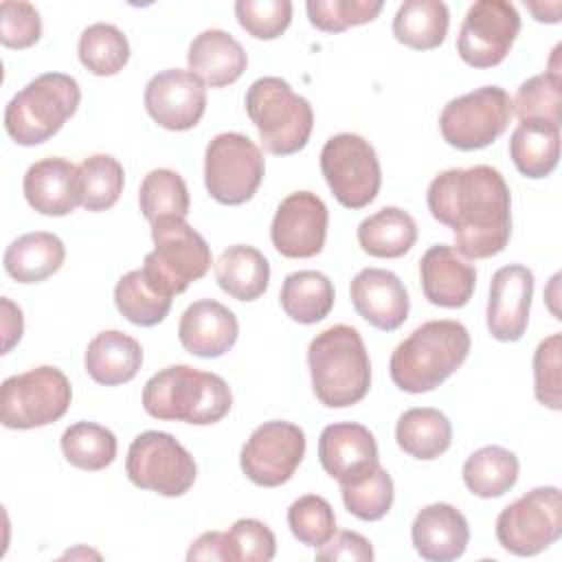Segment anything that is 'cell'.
<instances>
[{
	"label": "cell",
	"instance_id": "obj_26",
	"mask_svg": "<svg viewBox=\"0 0 562 562\" xmlns=\"http://www.w3.org/2000/svg\"><path fill=\"white\" fill-rule=\"evenodd\" d=\"M83 364L88 375L103 386L125 384L136 378L143 364V347L119 329H105L88 342Z\"/></svg>",
	"mask_w": 562,
	"mask_h": 562
},
{
	"label": "cell",
	"instance_id": "obj_51",
	"mask_svg": "<svg viewBox=\"0 0 562 562\" xmlns=\"http://www.w3.org/2000/svg\"><path fill=\"white\" fill-rule=\"evenodd\" d=\"M527 9L533 13V20L538 22H549V24H555L560 20V2H551L549 7L547 4H538V2H525Z\"/></svg>",
	"mask_w": 562,
	"mask_h": 562
},
{
	"label": "cell",
	"instance_id": "obj_37",
	"mask_svg": "<svg viewBox=\"0 0 562 562\" xmlns=\"http://www.w3.org/2000/svg\"><path fill=\"white\" fill-rule=\"evenodd\" d=\"M79 61L97 77H112L130 61V42L125 33L108 22H94L79 35Z\"/></svg>",
	"mask_w": 562,
	"mask_h": 562
},
{
	"label": "cell",
	"instance_id": "obj_29",
	"mask_svg": "<svg viewBox=\"0 0 562 562\" xmlns=\"http://www.w3.org/2000/svg\"><path fill=\"white\" fill-rule=\"evenodd\" d=\"M509 158L525 178L549 176L560 160V127L547 121H520L509 136Z\"/></svg>",
	"mask_w": 562,
	"mask_h": 562
},
{
	"label": "cell",
	"instance_id": "obj_5",
	"mask_svg": "<svg viewBox=\"0 0 562 562\" xmlns=\"http://www.w3.org/2000/svg\"><path fill=\"white\" fill-rule=\"evenodd\" d=\"M81 88L64 72H42L11 97L4 108V130L18 145L33 147L53 138L77 112Z\"/></svg>",
	"mask_w": 562,
	"mask_h": 562
},
{
	"label": "cell",
	"instance_id": "obj_41",
	"mask_svg": "<svg viewBox=\"0 0 562 562\" xmlns=\"http://www.w3.org/2000/svg\"><path fill=\"white\" fill-rule=\"evenodd\" d=\"M342 503L349 514L360 520H380L393 505V479L380 465V461L356 483L340 485Z\"/></svg>",
	"mask_w": 562,
	"mask_h": 562
},
{
	"label": "cell",
	"instance_id": "obj_39",
	"mask_svg": "<svg viewBox=\"0 0 562 562\" xmlns=\"http://www.w3.org/2000/svg\"><path fill=\"white\" fill-rule=\"evenodd\" d=\"M138 204L149 224L167 217L184 220L191 206L187 182L173 169H154L140 182Z\"/></svg>",
	"mask_w": 562,
	"mask_h": 562
},
{
	"label": "cell",
	"instance_id": "obj_27",
	"mask_svg": "<svg viewBox=\"0 0 562 562\" xmlns=\"http://www.w3.org/2000/svg\"><path fill=\"white\" fill-rule=\"evenodd\" d=\"M66 259L64 241L46 231H35L13 239L2 257L4 270L18 283H40L55 274Z\"/></svg>",
	"mask_w": 562,
	"mask_h": 562
},
{
	"label": "cell",
	"instance_id": "obj_11",
	"mask_svg": "<svg viewBox=\"0 0 562 562\" xmlns=\"http://www.w3.org/2000/svg\"><path fill=\"white\" fill-rule=\"evenodd\" d=\"M266 162L261 149L239 132H222L204 151V187L209 195L228 206L248 202L261 180Z\"/></svg>",
	"mask_w": 562,
	"mask_h": 562
},
{
	"label": "cell",
	"instance_id": "obj_47",
	"mask_svg": "<svg viewBox=\"0 0 562 562\" xmlns=\"http://www.w3.org/2000/svg\"><path fill=\"white\" fill-rule=\"evenodd\" d=\"M42 37V18L31 2H11L0 4V42L7 48H29Z\"/></svg>",
	"mask_w": 562,
	"mask_h": 562
},
{
	"label": "cell",
	"instance_id": "obj_20",
	"mask_svg": "<svg viewBox=\"0 0 562 562\" xmlns=\"http://www.w3.org/2000/svg\"><path fill=\"white\" fill-rule=\"evenodd\" d=\"M358 316L382 331H395L408 318V292L400 277L384 268L360 270L349 285Z\"/></svg>",
	"mask_w": 562,
	"mask_h": 562
},
{
	"label": "cell",
	"instance_id": "obj_46",
	"mask_svg": "<svg viewBox=\"0 0 562 562\" xmlns=\"http://www.w3.org/2000/svg\"><path fill=\"white\" fill-rule=\"evenodd\" d=\"M560 351L562 336L551 334L533 351V395L551 411L562 408V380H560Z\"/></svg>",
	"mask_w": 562,
	"mask_h": 562
},
{
	"label": "cell",
	"instance_id": "obj_17",
	"mask_svg": "<svg viewBox=\"0 0 562 562\" xmlns=\"http://www.w3.org/2000/svg\"><path fill=\"white\" fill-rule=\"evenodd\" d=\"M145 110L165 130L184 132L200 123L206 110V88L182 68L156 72L145 86Z\"/></svg>",
	"mask_w": 562,
	"mask_h": 562
},
{
	"label": "cell",
	"instance_id": "obj_44",
	"mask_svg": "<svg viewBox=\"0 0 562 562\" xmlns=\"http://www.w3.org/2000/svg\"><path fill=\"white\" fill-rule=\"evenodd\" d=\"M235 18L239 26L257 40L279 37L292 22L290 0H237Z\"/></svg>",
	"mask_w": 562,
	"mask_h": 562
},
{
	"label": "cell",
	"instance_id": "obj_18",
	"mask_svg": "<svg viewBox=\"0 0 562 562\" xmlns=\"http://www.w3.org/2000/svg\"><path fill=\"white\" fill-rule=\"evenodd\" d=\"M533 272L527 266L509 263L494 272L487 299V331L501 342L520 340L531 310Z\"/></svg>",
	"mask_w": 562,
	"mask_h": 562
},
{
	"label": "cell",
	"instance_id": "obj_13",
	"mask_svg": "<svg viewBox=\"0 0 562 562\" xmlns=\"http://www.w3.org/2000/svg\"><path fill=\"white\" fill-rule=\"evenodd\" d=\"M496 540L514 555H538L562 536V494L553 485L533 487L496 518Z\"/></svg>",
	"mask_w": 562,
	"mask_h": 562
},
{
	"label": "cell",
	"instance_id": "obj_35",
	"mask_svg": "<svg viewBox=\"0 0 562 562\" xmlns=\"http://www.w3.org/2000/svg\"><path fill=\"white\" fill-rule=\"evenodd\" d=\"M173 296L154 285L143 268L130 270L116 281L114 303L116 310L134 325L154 327L165 321L171 310Z\"/></svg>",
	"mask_w": 562,
	"mask_h": 562
},
{
	"label": "cell",
	"instance_id": "obj_16",
	"mask_svg": "<svg viewBox=\"0 0 562 562\" xmlns=\"http://www.w3.org/2000/svg\"><path fill=\"white\" fill-rule=\"evenodd\" d=\"M329 211L312 191H294L281 200L270 224V239L279 255L310 259L325 246Z\"/></svg>",
	"mask_w": 562,
	"mask_h": 562
},
{
	"label": "cell",
	"instance_id": "obj_28",
	"mask_svg": "<svg viewBox=\"0 0 562 562\" xmlns=\"http://www.w3.org/2000/svg\"><path fill=\"white\" fill-rule=\"evenodd\" d=\"M215 281L228 296L237 301H255L268 290L270 263L255 246L235 244L217 257Z\"/></svg>",
	"mask_w": 562,
	"mask_h": 562
},
{
	"label": "cell",
	"instance_id": "obj_49",
	"mask_svg": "<svg viewBox=\"0 0 562 562\" xmlns=\"http://www.w3.org/2000/svg\"><path fill=\"white\" fill-rule=\"evenodd\" d=\"M187 560H222V562H231L226 531H206V533L198 536L191 542L189 551H187Z\"/></svg>",
	"mask_w": 562,
	"mask_h": 562
},
{
	"label": "cell",
	"instance_id": "obj_50",
	"mask_svg": "<svg viewBox=\"0 0 562 562\" xmlns=\"http://www.w3.org/2000/svg\"><path fill=\"white\" fill-rule=\"evenodd\" d=\"M22 329H24V321H22V310L7 296H2V353H9L11 347L15 342H20L22 338Z\"/></svg>",
	"mask_w": 562,
	"mask_h": 562
},
{
	"label": "cell",
	"instance_id": "obj_24",
	"mask_svg": "<svg viewBox=\"0 0 562 562\" xmlns=\"http://www.w3.org/2000/svg\"><path fill=\"white\" fill-rule=\"evenodd\" d=\"M22 191L31 209L42 215L61 217L75 211L77 195V167L59 156L33 162L22 180Z\"/></svg>",
	"mask_w": 562,
	"mask_h": 562
},
{
	"label": "cell",
	"instance_id": "obj_10",
	"mask_svg": "<svg viewBox=\"0 0 562 562\" xmlns=\"http://www.w3.org/2000/svg\"><path fill=\"white\" fill-rule=\"evenodd\" d=\"M512 114L514 105L505 88L481 86L443 105L439 130L450 147L461 151L483 149L507 130Z\"/></svg>",
	"mask_w": 562,
	"mask_h": 562
},
{
	"label": "cell",
	"instance_id": "obj_42",
	"mask_svg": "<svg viewBox=\"0 0 562 562\" xmlns=\"http://www.w3.org/2000/svg\"><path fill=\"white\" fill-rule=\"evenodd\" d=\"M288 527L301 544L321 549L336 533V516L323 496L305 494L288 507Z\"/></svg>",
	"mask_w": 562,
	"mask_h": 562
},
{
	"label": "cell",
	"instance_id": "obj_22",
	"mask_svg": "<svg viewBox=\"0 0 562 562\" xmlns=\"http://www.w3.org/2000/svg\"><path fill=\"white\" fill-rule=\"evenodd\" d=\"M239 336L237 316L215 299H200L191 303L178 323V338L182 347L198 358L224 356Z\"/></svg>",
	"mask_w": 562,
	"mask_h": 562
},
{
	"label": "cell",
	"instance_id": "obj_1",
	"mask_svg": "<svg viewBox=\"0 0 562 562\" xmlns=\"http://www.w3.org/2000/svg\"><path fill=\"white\" fill-rule=\"evenodd\" d=\"M428 211L454 231V250L468 259H487L505 250L512 237V193L503 173L490 165L446 169L426 193Z\"/></svg>",
	"mask_w": 562,
	"mask_h": 562
},
{
	"label": "cell",
	"instance_id": "obj_38",
	"mask_svg": "<svg viewBox=\"0 0 562 562\" xmlns=\"http://www.w3.org/2000/svg\"><path fill=\"white\" fill-rule=\"evenodd\" d=\"M59 443L66 461L86 472L103 470L116 457L114 432L94 422H77L68 426Z\"/></svg>",
	"mask_w": 562,
	"mask_h": 562
},
{
	"label": "cell",
	"instance_id": "obj_15",
	"mask_svg": "<svg viewBox=\"0 0 562 562\" xmlns=\"http://www.w3.org/2000/svg\"><path fill=\"white\" fill-rule=\"evenodd\" d=\"M520 33V15L507 0L470 4L457 37L459 57L472 68L498 66Z\"/></svg>",
	"mask_w": 562,
	"mask_h": 562
},
{
	"label": "cell",
	"instance_id": "obj_23",
	"mask_svg": "<svg viewBox=\"0 0 562 562\" xmlns=\"http://www.w3.org/2000/svg\"><path fill=\"white\" fill-rule=\"evenodd\" d=\"M411 538L415 551L428 562H450L465 553L470 542V527L465 516L448 505L432 503L417 512Z\"/></svg>",
	"mask_w": 562,
	"mask_h": 562
},
{
	"label": "cell",
	"instance_id": "obj_2",
	"mask_svg": "<svg viewBox=\"0 0 562 562\" xmlns=\"http://www.w3.org/2000/svg\"><path fill=\"white\" fill-rule=\"evenodd\" d=\"M470 345V331L459 321L422 323L393 349L391 380L404 393H428L465 362Z\"/></svg>",
	"mask_w": 562,
	"mask_h": 562
},
{
	"label": "cell",
	"instance_id": "obj_19",
	"mask_svg": "<svg viewBox=\"0 0 562 562\" xmlns=\"http://www.w3.org/2000/svg\"><path fill=\"white\" fill-rule=\"evenodd\" d=\"M318 461L340 485L356 483L378 463L375 437L356 422L329 424L318 437Z\"/></svg>",
	"mask_w": 562,
	"mask_h": 562
},
{
	"label": "cell",
	"instance_id": "obj_43",
	"mask_svg": "<svg viewBox=\"0 0 562 562\" xmlns=\"http://www.w3.org/2000/svg\"><path fill=\"white\" fill-rule=\"evenodd\" d=\"M382 0H310L305 4L312 26L323 33H340L367 24L382 11Z\"/></svg>",
	"mask_w": 562,
	"mask_h": 562
},
{
	"label": "cell",
	"instance_id": "obj_6",
	"mask_svg": "<svg viewBox=\"0 0 562 562\" xmlns=\"http://www.w3.org/2000/svg\"><path fill=\"white\" fill-rule=\"evenodd\" d=\"M244 105L268 154L290 156L307 145L314 127V110L285 79L259 77L246 90Z\"/></svg>",
	"mask_w": 562,
	"mask_h": 562
},
{
	"label": "cell",
	"instance_id": "obj_25",
	"mask_svg": "<svg viewBox=\"0 0 562 562\" xmlns=\"http://www.w3.org/2000/svg\"><path fill=\"white\" fill-rule=\"evenodd\" d=\"M187 64L204 86L224 88L244 75L248 55L231 33L222 29H209L195 35L189 44Z\"/></svg>",
	"mask_w": 562,
	"mask_h": 562
},
{
	"label": "cell",
	"instance_id": "obj_8",
	"mask_svg": "<svg viewBox=\"0 0 562 562\" xmlns=\"http://www.w3.org/2000/svg\"><path fill=\"white\" fill-rule=\"evenodd\" d=\"M72 389L57 367H35L11 375L0 386V422L13 430L48 426L70 406Z\"/></svg>",
	"mask_w": 562,
	"mask_h": 562
},
{
	"label": "cell",
	"instance_id": "obj_45",
	"mask_svg": "<svg viewBox=\"0 0 562 562\" xmlns=\"http://www.w3.org/2000/svg\"><path fill=\"white\" fill-rule=\"evenodd\" d=\"M231 562H268L277 553L272 529L257 518H239L226 531Z\"/></svg>",
	"mask_w": 562,
	"mask_h": 562
},
{
	"label": "cell",
	"instance_id": "obj_33",
	"mask_svg": "<svg viewBox=\"0 0 562 562\" xmlns=\"http://www.w3.org/2000/svg\"><path fill=\"white\" fill-rule=\"evenodd\" d=\"M334 285L327 274L318 270H299L290 272L281 285V307L283 312L301 323L314 325L323 321L334 307Z\"/></svg>",
	"mask_w": 562,
	"mask_h": 562
},
{
	"label": "cell",
	"instance_id": "obj_9",
	"mask_svg": "<svg viewBox=\"0 0 562 562\" xmlns=\"http://www.w3.org/2000/svg\"><path fill=\"white\" fill-rule=\"evenodd\" d=\"M127 479L160 496H182L195 483V461L191 452L169 432L145 430L134 437L125 457Z\"/></svg>",
	"mask_w": 562,
	"mask_h": 562
},
{
	"label": "cell",
	"instance_id": "obj_12",
	"mask_svg": "<svg viewBox=\"0 0 562 562\" xmlns=\"http://www.w3.org/2000/svg\"><path fill=\"white\" fill-rule=\"evenodd\" d=\"M321 171L334 198L347 209L369 206L382 187L378 154L360 134L331 136L321 149Z\"/></svg>",
	"mask_w": 562,
	"mask_h": 562
},
{
	"label": "cell",
	"instance_id": "obj_14",
	"mask_svg": "<svg viewBox=\"0 0 562 562\" xmlns=\"http://www.w3.org/2000/svg\"><path fill=\"white\" fill-rule=\"evenodd\" d=\"M305 457V432L292 422L272 419L257 426L246 439L239 465L261 487L288 483Z\"/></svg>",
	"mask_w": 562,
	"mask_h": 562
},
{
	"label": "cell",
	"instance_id": "obj_36",
	"mask_svg": "<svg viewBox=\"0 0 562 562\" xmlns=\"http://www.w3.org/2000/svg\"><path fill=\"white\" fill-rule=\"evenodd\" d=\"M123 165L110 154H92L77 167V195L86 211L99 213L114 206L123 193Z\"/></svg>",
	"mask_w": 562,
	"mask_h": 562
},
{
	"label": "cell",
	"instance_id": "obj_40",
	"mask_svg": "<svg viewBox=\"0 0 562 562\" xmlns=\"http://www.w3.org/2000/svg\"><path fill=\"white\" fill-rule=\"evenodd\" d=\"M518 121H547L560 127L562 112V77L549 70L522 81L512 99Z\"/></svg>",
	"mask_w": 562,
	"mask_h": 562
},
{
	"label": "cell",
	"instance_id": "obj_34",
	"mask_svg": "<svg viewBox=\"0 0 562 562\" xmlns=\"http://www.w3.org/2000/svg\"><path fill=\"white\" fill-rule=\"evenodd\" d=\"M518 457L503 446H483L463 463L465 487L481 498H498L518 481Z\"/></svg>",
	"mask_w": 562,
	"mask_h": 562
},
{
	"label": "cell",
	"instance_id": "obj_21",
	"mask_svg": "<svg viewBox=\"0 0 562 562\" xmlns=\"http://www.w3.org/2000/svg\"><path fill=\"white\" fill-rule=\"evenodd\" d=\"M419 279L428 303L454 310L463 307L472 299L476 268L452 246L435 244L419 259Z\"/></svg>",
	"mask_w": 562,
	"mask_h": 562
},
{
	"label": "cell",
	"instance_id": "obj_4",
	"mask_svg": "<svg viewBox=\"0 0 562 562\" xmlns=\"http://www.w3.org/2000/svg\"><path fill=\"white\" fill-rule=\"evenodd\" d=\"M143 408L156 419L209 426L228 415L233 393L224 378L189 364H171L143 386Z\"/></svg>",
	"mask_w": 562,
	"mask_h": 562
},
{
	"label": "cell",
	"instance_id": "obj_31",
	"mask_svg": "<svg viewBox=\"0 0 562 562\" xmlns=\"http://www.w3.org/2000/svg\"><path fill=\"white\" fill-rule=\"evenodd\" d=\"M395 441L406 454L422 461H432L450 448L452 426L450 419L437 408H408L397 419Z\"/></svg>",
	"mask_w": 562,
	"mask_h": 562
},
{
	"label": "cell",
	"instance_id": "obj_32",
	"mask_svg": "<svg viewBox=\"0 0 562 562\" xmlns=\"http://www.w3.org/2000/svg\"><path fill=\"white\" fill-rule=\"evenodd\" d=\"M450 26V11L441 0H404L393 18V35L415 50H430L443 44Z\"/></svg>",
	"mask_w": 562,
	"mask_h": 562
},
{
	"label": "cell",
	"instance_id": "obj_48",
	"mask_svg": "<svg viewBox=\"0 0 562 562\" xmlns=\"http://www.w3.org/2000/svg\"><path fill=\"white\" fill-rule=\"evenodd\" d=\"M316 560H321V562H336V560L371 562L373 547L362 533L338 531L316 551Z\"/></svg>",
	"mask_w": 562,
	"mask_h": 562
},
{
	"label": "cell",
	"instance_id": "obj_3",
	"mask_svg": "<svg viewBox=\"0 0 562 562\" xmlns=\"http://www.w3.org/2000/svg\"><path fill=\"white\" fill-rule=\"evenodd\" d=\"M312 391L327 408L353 406L371 386V362L362 336L351 325H331L307 347Z\"/></svg>",
	"mask_w": 562,
	"mask_h": 562
},
{
	"label": "cell",
	"instance_id": "obj_30",
	"mask_svg": "<svg viewBox=\"0 0 562 562\" xmlns=\"http://www.w3.org/2000/svg\"><path fill=\"white\" fill-rule=\"evenodd\" d=\"M417 241V224L411 213L400 206H384L364 217L358 226L360 248L380 259H397Z\"/></svg>",
	"mask_w": 562,
	"mask_h": 562
},
{
	"label": "cell",
	"instance_id": "obj_7",
	"mask_svg": "<svg viewBox=\"0 0 562 562\" xmlns=\"http://www.w3.org/2000/svg\"><path fill=\"white\" fill-rule=\"evenodd\" d=\"M154 250L145 255L143 272L167 294L184 292L211 268L206 239L187 220L167 217L151 224Z\"/></svg>",
	"mask_w": 562,
	"mask_h": 562
}]
</instances>
